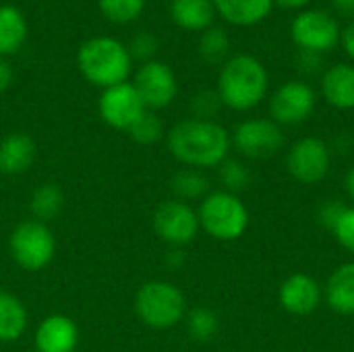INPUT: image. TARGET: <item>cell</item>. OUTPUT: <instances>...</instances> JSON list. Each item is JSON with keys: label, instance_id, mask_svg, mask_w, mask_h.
Returning <instances> with one entry per match:
<instances>
[{"label": "cell", "instance_id": "1", "mask_svg": "<svg viewBox=\"0 0 354 352\" xmlns=\"http://www.w3.org/2000/svg\"><path fill=\"white\" fill-rule=\"evenodd\" d=\"M232 147L230 133L216 120L187 118L168 133V149L187 168H218L228 160Z\"/></svg>", "mask_w": 354, "mask_h": 352}, {"label": "cell", "instance_id": "2", "mask_svg": "<svg viewBox=\"0 0 354 352\" xmlns=\"http://www.w3.org/2000/svg\"><path fill=\"white\" fill-rule=\"evenodd\" d=\"M268 71L251 54H239L224 62L218 77V95L224 106L245 112L255 108L268 93Z\"/></svg>", "mask_w": 354, "mask_h": 352}, {"label": "cell", "instance_id": "3", "mask_svg": "<svg viewBox=\"0 0 354 352\" xmlns=\"http://www.w3.org/2000/svg\"><path fill=\"white\" fill-rule=\"evenodd\" d=\"M77 64L81 75L102 87L108 89L112 85L124 83L133 68V58L122 41L110 35H97L87 39L77 52Z\"/></svg>", "mask_w": 354, "mask_h": 352}, {"label": "cell", "instance_id": "4", "mask_svg": "<svg viewBox=\"0 0 354 352\" xmlns=\"http://www.w3.org/2000/svg\"><path fill=\"white\" fill-rule=\"evenodd\" d=\"M137 317L151 330H170L185 322L187 299L183 290L166 280H149L135 295Z\"/></svg>", "mask_w": 354, "mask_h": 352}, {"label": "cell", "instance_id": "5", "mask_svg": "<svg viewBox=\"0 0 354 352\" xmlns=\"http://www.w3.org/2000/svg\"><path fill=\"white\" fill-rule=\"evenodd\" d=\"M199 226L212 239L232 243L249 228V210L239 195L228 191H212L197 210Z\"/></svg>", "mask_w": 354, "mask_h": 352}, {"label": "cell", "instance_id": "6", "mask_svg": "<svg viewBox=\"0 0 354 352\" xmlns=\"http://www.w3.org/2000/svg\"><path fill=\"white\" fill-rule=\"evenodd\" d=\"M8 253L21 270L41 272L52 263L56 255V239L48 224L29 218L10 230Z\"/></svg>", "mask_w": 354, "mask_h": 352}, {"label": "cell", "instance_id": "7", "mask_svg": "<svg viewBox=\"0 0 354 352\" xmlns=\"http://www.w3.org/2000/svg\"><path fill=\"white\" fill-rule=\"evenodd\" d=\"M153 232L158 239L174 249H180L189 243H193L201 230L197 210L191 207V203L168 199L162 201L153 212Z\"/></svg>", "mask_w": 354, "mask_h": 352}, {"label": "cell", "instance_id": "8", "mask_svg": "<svg viewBox=\"0 0 354 352\" xmlns=\"http://www.w3.org/2000/svg\"><path fill=\"white\" fill-rule=\"evenodd\" d=\"M232 145L243 158L266 160L284 147V133L270 118H249L234 129Z\"/></svg>", "mask_w": 354, "mask_h": 352}, {"label": "cell", "instance_id": "9", "mask_svg": "<svg viewBox=\"0 0 354 352\" xmlns=\"http://www.w3.org/2000/svg\"><path fill=\"white\" fill-rule=\"evenodd\" d=\"M330 166H332L330 147L317 137L299 139L286 156V168L290 176L301 185L322 183L328 176Z\"/></svg>", "mask_w": 354, "mask_h": 352}, {"label": "cell", "instance_id": "10", "mask_svg": "<svg viewBox=\"0 0 354 352\" xmlns=\"http://www.w3.org/2000/svg\"><path fill=\"white\" fill-rule=\"evenodd\" d=\"M290 35L301 50L324 54L340 41V27L338 21L324 10H303L295 17Z\"/></svg>", "mask_w": 354, "mask_h": 352}, {"label": "cell", "instance_id": "11", "mask_svg": "<svg viewBox=\"0 0 354 352\" xmlns=\"http://www.w3.org/2000/svg\"><path fill=\"white\" fill-rule=\"evenodd\" d=\"M97 110L102 120L116 129V131H129L133 127V122L147 110L135 89L133 83L124 81L118 85H112L108 89L102 91L100 100H97Z\"/></svg>", "mask_w": 354, "mask_h": 352}, {"label": "cell", "instance_id": "12", "mask_svg": "<svg viewBox=\"0 0 354 352\" xmlns=\"http://www.w3.org/2000/svg\"><path fill=\"white\" fill-rule=\"evenodd\" d=\"M317 104V95L305 81H288L276 89L270 100V114L276 124L305 122Z\"/></svg>", "mask_w": 354, "mask_h": 352}, {"label": "cell", "instance_id": "13", "mask_svg": "<svg viewBox=\"0 0 354 352\" xmlns=\"http://www.w3.org/2000/svg\"><path fill=\"white\" fill-rule=\"evenodd\" d=\"M133 85L147 110H160L170 106L178 91L172 68L160 60H149L141 64Z\"/></svg>", "mask_w": 354, "mask_h": 352}, {"label": "cell", "instance_id": "14", "mask_svg": "<svg viewBox=\"0 0 354 352\" xmlns=\"http://www.w3.org/2000/svg\"><path fill=\"white\" fill-rule=\"evenodd\" d=\"M278 301L282 309L295 317H307L324 301V290L319 282L309 274H292L280 284Z\"/></svg>", "mask_w": 354, "mask_h": 352}, {"label": "cell", "instance_id": "15", "mask_svg": "<svg viewBox=\"0 0 354 352\" xmlns=\"http://www.w3.org/2000/svg\"><path fill=\"white\" fill-rule=\"evenodd\" d=\"M79 346L77 324L62 313L48 315L35 330L37 352H75Z\"/></svg>", "mask_w": 354, "mask_h": 352}, {"label": "cell", "instance_id": "16", "mask_svg": "<svg viewBox=\"0 0 354 352\" xmlns=\"http://www.w3.org/2000/svg\"><path fill=\"white\" fill-rule=\"evenodd\" d=\"M37 156V145L27 133H8L0 141V172L8 176L25 174Z\"/></svg>", "mask_w": 354, "mask_h": 352}, {"label": "cell", "instance_id": "17", "mask_svg": "<svg viewBox=\"0 0 354 352\" xmlns=\"http://www.w3.org/2000/svg\"><path fill=\"white\" fill-rule=\"evenodd\" d=\"M322 91L330 106L338 110L354 108V66L334 64L322 77Z\"/></svg>", "mask_w": 354, "mask_h": 352}, {"label": "cell", "instance_id": "18", "mask_svg": "<svg viewBox=\"0 0 354 352\" xmlns=\"http://www.w3.org/2000/svg\"><path fill=\"white\" fill-rule=\"evenodd\" d=\"M324 299L338 315H354V261L342 263L326 282Z\"/></svg>", "mask_w": 354, "mask_h": 352}, {"label": "cell", "instance_id": "19", "mask_svg": "<svg viewBox=\"0 0 354 352\" xmlns=\"http://www.w3.org/2000/svg\"><path fill=\"white\" fill-rule=\"evenodd\" d=\"M172 21L187 31H205L216 17L214 0H172Z\"/></svg>", "mask_w": 354, "mask_h": 352}, {"label": "cell", "instance_id": "20", "mask_svg": "<svg viewBox=\"0 0 354 352\" xmlns=\"http://www.w3.org/2000/svg\"><path fill=\"white\" fill-rule=\"evenodd\" d=\"M214 6L228 23L249 27L270 15L274 0H214Z\"/></svg>", "mask_w": 354, "mask_h": 352}, {"label": "cell", "instance_id": "21", "mask_svg": "<svg viewBox=\"0 0 354 352\" xmlns=\"http://www.w3.org/2000/svg\"><path fill=\"white\" fill-rule=\"evenodd\" d=\"M66 205L64 191L56 183H41L33 189L29 197V214L37 222H52L56 220Z\"/></svg>", "mask_w": 354, "mask_h": 352}, {"label": "cell", "instance_id": "22", "mask_svg": "<svg viewBox=\"0 0 354 352\" xmlns=\"http://www.w3.org/2000/svg\"><path fill=\"white\" fill-rule=\"evenodd\" d=\"M27 309L21 299L8 290H0V342H15L27 330Z\"/></svg>", "mask_w": 354, "mask_h": 352}, {"label": "cell", "instance_id": "23", "mask_svg": "<svg viewBox=\"0 0 354 352\" xmlns=\"http://www.w3.org/2000/svg\"><path fill=\"white\" fill-rule=\"evenodd\" d=\"M27 37V21L12 4H0V58L21 50Z\"/></svg>", "mask_w": 354, "mask_h": 352}, {"label": "cell", "instance_id": "24", "mask_svg": "<svg viewBox=\"0 0 354 352\" xmlns=\"http://www.w3.org/2000/svg\"><path fill=\"white\" fill-rule=\"evenodd\" d=\"M170 189L174 193V199L185 201V203L203 201L212 193L209 178L203 174V170H197V168L178 170L170 180Z\"/></svg>", "mask_w": 354, "mask_h": 352}, {"label": "cell", "instance_id": "25", "mask_svg": "<svg viewBox=\"0 0 354 352\" xmlns=\"http://www.w3.org/2000/svg\"><path fill=\"white\" fill-rule=\"evenodd\" d=\"M185 324H187V334L195 342H209L216 338V334L220 330L218 313L207 307H195V309L187 311Z\"/></svg>", "mask_w": 354, "mask_h": 352}, {"label": "cell", "instance_id": "26", "mask_svg": "<svg viewBox=\"0 0 354 352\" xmlns=\"http://www.w3.org/2000/svg\"><path fill=\"white\" fill-rule=\"evenodd\" d=\"M230 52V37L222 27H209L201 33L199 39V54L209 64H220L226 60Z\"/></svg>", "mask_w": 354, "mask_h": 352}, {"label": "cell", "instance_id": "27", "mask_svg": "<svg viewBox=\"0 0 354 352\" xmlns=\"http://www.w3.org/2000/svg\"><path fill=\"white\" fill-rule=\"evenodd\" d=\"M218 178L222 183V191H228V193H243L249 189L251 180H253V174L249 170V166L241 160H224L220 166H218Z\"/></svg>", "mask_w": 354, "mask_h": 352}, {"label": "cell", "instance_id": "28", "mask_svg": "<svg viewBox=\"0 0 354 352\" xmlns=\"http://www.w3.org/2000/svg\"><path fill=\"white\" fill-rule=\"evenodd\" d=\"M127 135L139 145H153L164 137V122L153 110H145L133 122V127L127 131Z\"/></svg>", "mask_w": 354, "mask_h": 352}, {"label": "cell", "instance_id": "29", "mask_svg": "<svg viewBox=\"0 0 354 352\" xmlns=\"http://www.w3.org/2000/svg\"><path fill=\"white\" fill-rule=\"evenodd\" d=\"M145 8V0H100V10L112 23H131Z\"/></svg>", "mask_w": 354, "mask_h": 352}, {"label": "cell", "instance_id": "30", "mask_svg": "<svg viewBox=\"0 0 354 352\" xmlns=\"http://www.w3.org/2000/svg\"><path fill=\"white\" fill-rule=\"evenodd\" d=\"M222 106L224 104L216 89H201L191 100V112L197 120H214Z\"/></svg>", "mask_w": 354, "mask_h": 352}, {"label": "cell", "instance_id": "31", "mask_svg": "<svg viewBox=\"0 0 354 352\" xmlns=\"http://www.w3.org/2000/svg\"><path fill=\"white\" fill-rule=\"evenodd\" d=\"M158 48H160V41H158V37L151 31H139V33H135L131 37L129 46H127L131 58L133 60H141L143 64L149 62V60H153Z\"/></svg>", "mask_w": 354, "mask_h": 352}, {"label": "cell", "instance_id": "32", "mask_svg": "<svg viewBox=\"0 0 354 352\" xmlns=\"http://www.w3.org/2000/svg\"><path fill=\"white\" fill-rule=\"evenodd\" d=\"M332 234L336 237L340 247H344L354 255V207H346L342 212V216L332 228Z\"/></svg>", "mask_w": 354, "mask_h": 352}, {"label": "cell", "instance_id": "33", "mask_svg": "<svg viewBox=\"0 0 354 352\" xmlns=\"http://www.w3.org/2000/svg\"><path fill=\"white\" fill-rule=\"evenodd\" d=\"M344 210H346V205H344V203H340V201H336V199H332V201L324 203V205L319 207V212H317L319 224H322V226H326V228L332 232L334 224L338 222V218L342 216V212H344Z\"/></svg>", "mask_w": 354, "mask_h": 352}, {"label": "cell", "instance_id": "34", "mask_svg": "<svg viewBox=\"0 0 354 352\" xmlns=\"http://www.w3.org/2000/svg\"><path fill=\"white\" fill-rule=\"evenodd\" d=\"M297 64H299V71H301V73L313 75V73H317V71L322 68V54L309 52V50H301Z\"/></svg>", "mask_w": 354, "mask_h": 352}, {"label": "cell", "instance_id": "35", "mask_svg": "<svg viewBox=\"0 0 354 352\" xmlns=\"http://www.w3.org/2000/svg\"><path fill=\"white\" fill-rule=\"evenodd\" d=\"M12 83V68L6 60L0 58V93H4Z\"/></svg>", "mask_w": 354, "mask_h": 352}, {"label": "cell", "instance_id": "36", "mask_svg": "<svg viewBox=\"0 0 354 352\" xmlns=\"http://www.w3.org/2000/svg\"><path fill=\"white\" fill-rule=\"evenodd\" d=\"M342 44H344V50H346V54L354 58V21L344 29V33H342Z\"/></svg>", "mask_w": 354, "mask_h": 352}, {"label": "cell", "instance_id": "37", "mask_svg": "<svg viewBox=\"0 0 354 352\" xmlns=\"http://www.w3.org/2000/svg\"><path fill=\"white\" fill-rule=\"evenodd\" d=\"M336 10L344 17H354V0H332Z\"/></svg>", "mask_w": 354, "mask_h": 352}, {"label": "cell", "instance_id": "38", "mask_svg": "<svg viewBox=\"0 0 354 352\" xmlns=\"http://www.w3.org/2000/svg\"><path fill=\"white\" fill-rule=\"evenodd\" d=\"M282 8H290V10H295V8H303V6H307L311 0H276Z\"/></svg>", "mask_w": 354, "mask_h": 352}, {"label": "cell", "instance_id": "39", "mask_svg": "<svg viewBox=\"0 0 354 352\" xmlns=\"http://www.w3.org/2000/svg\"><path fill=\"white\" fill-rule=\"evenodd\" d=\"M346 193H348V197L354 201V166L348 170V174H346Z\"/></svg>", "mask_w": 354, "mask_h": 352}, {"label": "cell", "instance_id": "40", "mask_svg": "<svg viewBox=\"0 0 354 352\" xmlns=\"http://www.w3.org/2000/svg\"><path fill=\"white\" fill-rule=\"evenodd\" d=\"M35 352H37V351H35Z\"/></svg>", "mask_w": 354, "mask_h": 352}]
</instances>
